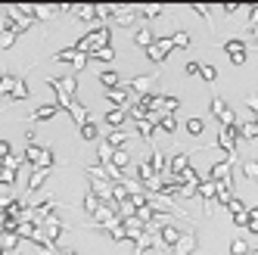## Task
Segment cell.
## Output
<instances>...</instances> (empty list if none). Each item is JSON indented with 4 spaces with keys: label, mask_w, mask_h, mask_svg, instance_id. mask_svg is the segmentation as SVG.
Instances as JSON below:
<instances>
[{
    "label": "cell",
    "mask_w": 258,
    "mask_h": 255,
    "mask_svg": "<svg viewBox=\"0 0 258 255\" xmlns=\"http://www.w3.org/2000/svg\"><path fill=\"white\" fill-rule=\"evenodd\" d=\"M171 50V41H159L150 47V59H165V53Z\"/></svg>",
    "instance_id": "277c9868"
},
{
    "label": "cell",
    "mask_w": 258,
    "mask_h": 255,
    "mask_svg": "<svg viewBox=\"0 0 258 255\" xmlns=\"http://www.w3.org/2000/svg\"><path fill=\"white\" fill-rule=\"evenodd\" d=\"M199 75L206 78V81H215V78H218V72H215L212 66H202V72H199Z\"/></svg>",
    "instance_id": "7c38bea8"
},
{
    "label": "cell",
    "mask_w": 258,
    "mask_h": 255,
    "mask_svg": "<svg viewBox=\"0 0 258 255\" xmlns=\"http://www.w3.org/2000/svg\"><path fill=\"white\" fill-rule=\"evenodd\" d=\"M109 100H112V103H121V100H124V90H112V97H109Z\"/></svg>",
    "instance_id": "ffe728a7"
},
{
    "label": "cell",
    "mask_w": 258,
    "mask_h": 255,
    "mask_svg": "<svg viewBox=\"0 0 258 255\" xmlns=\"http://www.w3.org/2000/svg\"><path fill=\"white\" fill-rule=\"evenodd\" d=\"M202 128H206V124H202V118H190L187 121V131L190 134H202Z\"/></svg>",
    "instance_id": "ba28073f"
},
{
    "label": "cell",
    "mask_w": 258,
    "mask_h": 255,
    "mask_svg": "<svg viewBox=\"0 0 258 255\" xmlns=\"http://www.w3.org/2000/svg\"><path fill=\"white\" fill-rule=\"evenodd\" d=\"M243 171H246V177H258V162H246V165H243Z\"/></svg>",
    "instance_id": "30bf717a"
},
{
    "label": "cell",
    "mask_w": 258,
    "mask_h": 255,
    "mask_svg": "<svg viewBox=\"0 0 258 255\" xmlns=\"http://www.w3.org/2000/svg\"><path fill=\"white\" fill-rule=\"evenodd\" d=\"M246 227H249V233H258V221H249Z\"/></svg>",
    "instance_id": "7402d4cb"
},
{
    "label": "cell",
    "mask_w": 258,
    "mask_h": 255,
    "mask_svg": "<svg viewBox=\"0 0 258 255\" xmlns=\"http://www.w3.org/2000/svg\"><path fill=\"white\" fill-rule=\"evenodd\" d=\"M230 255H249V243L233 240V243H230Z\"/></svg>",
    "instance_id": "5b68a950"
},
{
    "label": "cell",
    "mask_w": 258,
    "mask_h": 255,
    "mask_svg": "<svg viewBox=\"0 0 258 255\" xmlns=\"http://www.w3.org/2000/svg\"><path fill=\"white\" fill-rule=\"evenodd\" d=\"M246 215H249V221H258V206L255 209H246Z\"/></svg>",
    "instance_id": "44dd1931"
},
{
    "label": "cell",
    "mask_w": 258,
    "mask_h": 255,
    "mask_svg": "<svg viewBox=\"0 0 258 255\" xmlns=\"http://www.w3.org/2000/svg\"><path fill=\"white\" fill-rule=\"evenodd\" d=\"M233 224H236V227H246V224H249V215H246V212H243V215H233Z\"/></svg>",
    "instance_id": "5bb4252c"
},
{
    "label": "cell",
    "mask_w": 258,
    "mask_h": 255,
    "mask_svg": "<svg viewBox=\"0 0 258 255\" xmlns=\"http://www.w3.org/2000/svg\"><path fill=\"white\" fill-rule=\"evenodd\" d=\"M174 246H177V249H174L177 255H190V252L196 249V236H180V240H177Z\"/></svg>",
    "instance_id": "3957f363"
},
{
    "label": "cell",
    "mask_w": 258,
    "mask_h": 255,
    "mask_svg": "<svg viewBox=\"0 0 258 255\" xmlns=\"http://www.w3.org/2000/svg\"><path fill=\"white\" fill-rule=\"evenodd\" d=\"M227 209H230L233 215H243V212H246V206L239 203V199H230V203H227Z\"/></svg>",
    "instance_id": "8fae6325"
},
{
    "label": "cell",
    "mask_w": 258,
    "mask_h": 255,
    "mask_svg": "<svg viewBox=\"0 0 258 255\" xmlns=\"http://www.w3.org/2000/svg\"><path fill=\"white\" fill-rule=\"evenodd\" d=\"M249 109H252V118H258V97H249Z\"/></svg>",
    "instance_id": "ac0fdd59"
},
{
    "label": "cell",
    "mask_w": 258,
    "mask_h": 255,
    "mask_svg": "<svg viewBox=\"0 0 258 255\" xmlns=\"http://www.w3.org/2000/svg\"><path fill=\"white\" fill-rule=\"evenodd\" d=\"M199 193L206 196V199H212V196L218 193V184H215V180H209V184H202V187H199Z\"/></svg>",
    "instance_id": "52a82bcc"
},
{
    "label": "cell",
    "mask_w": 258,
    "mask_h": 255,
    "mask_svg": "<svg viewBox=\"0 0 258 255\" xmlns=\"http://www.w3.org/2000/svg\"><path fill=\"white\" fill-rule=\"evenodd\" d=\"M162 236H165V243H177V240H180L174 227H165V230H162Z\"/></svg>",
    "instance_id": "9c48e42d"
},
{
    "label": "cell",
    "mask_w": 258,
    "mask_h": 255,
    "mask_svg": "<svg viewBox=\"0 0 258 255\" xmlns=\"http://www.w3.org/2000/svg\"><path fill=\"white\" fill-rule=\"evenodd\" d=\"M162 131H168V134L174 131V118H171V115H168V118H162Z\"/></svg>",
    "instance_id": "2e32d148"
},
{
    "label": "cell",
    "mask_w": 258,
    "mask_h": 255,
    "mask_svg": "<svg viewBox=\"0 0 258 255\" xmlns=\"http://www.w3.org/2000/svg\"><path fill=\"white\" fill-rule=\"evenodd\" d=\"M137 44H153V34H150V31H146V28H143V31L137 34Z\"/></svg>",
    "instance_id": "4fadbf2b"
},
{
    "label": "cell",
    "mask_w": 258,
    "mask_h": 255,
    "mask_svg": "<svg viewBox=\"0 0 258 255\" xmlns=\"http://www.w3.org/2000/svg\"><path fill=\"white\" fill-rule=\"evenodd\" d=\"M171 44H177V47H187V44H190V38L180 31V34H174V41H171Z\"/></svg>",
    "instance_id": "9a60e30c"
},
{
    "label": "cell",
    "mask_w": 258,
    "mask_h": 255,
    "mask_svg": "<svg viewBox=\"0 0 258 255\" xmlns=\"http://www.w3.org/2000/svg\"><path fill=\"white\" fill-rule=\"evenodd\" d=\"M209 109H212V115H224V100H221V97H212V103H209Z\"/></svg>",
    "instance_id": "8992f818"
},
{
    "label": "cell",
    "mask_w": 258,
    "mask_h": 255,
    "mask_svg": "<svg viewBox=\"0 0 258 255\" xmlns=\"http://www.w3.org/2000/svg\"><path fill=\"white\" fill-rule=\"evenodd\" d=\"M224 50H227V56H230V62H233V66H243V62H246V41L233 38V41H227V44H224Z\"/></svg>",
    "instance_id": "6da1fadb"
},
{
    "label": "cell",
    "mask_w": 258,
    "mask_h": 255,
    "mask_svg": "<svg viewBox=\"0 0 258 255\" xmlns=\"http://www.w3.org/2000/svg\"><path fill=\"white\" fill-rule=\"evenodd\" d=\"M187 72H190V75H199L202 66H199V62H187Z\"/></svg>",
    "instance_id": "d6986e66"
},
{
    "label": "cell",
    "mask_w": 258,
    "mask_h": 255,
    "mask_svg": "<svg viewBox=\"0 0 258 255\" xmlns=\"http://www.w3.org/2000/svg\"><path fill=\"white\" fill-rule=\"evenodd\" d=\"M252 255H258V249H255V252H252Z\"/></svg>",
    "instance_id": "cb8c5ba5"
},
{
    "label": "cell",
    "mask_w": 258,
    "mask_h": 255,
    "mask_svg": "<svg viewBox=\"0 0 258 255\" xmlns=\"http://www.w3.org/2000/svg\"><path fill=\"white\" fill-rule=\"evenodd\" d=\"M236 137H239V128H236V124H233V128H224V131H221V147H224L227 153H233Z\"/></svg>",
    "instance_id": "7a4b0ae2"
},
{
    "label": "cell",
    "mask_w": 258,
    "mask_h": 255,
    "mask_svg": "<svg viewBox=\"0 0 258 255\" xmlns=\"http://www.w3.org/2000/svg\"><path fill=\"white\" fill-rule=\"evenodd\" d=\"M183 168H187V156H177L174 159V171H183Z\"/></svg>",
    "instance_id": "e0dca14e"
},
{
    "label": "cell",
    "mask_w": 258,
    "mask_h": 255,
    "mask_svg": "<svg viewBox=\"0 0 258 255\" xmlns=\"http://www.w3.org/2000/svg\"><path fill=\"white\" fill-rule=\"evenodd\" d=\"M252 41H255V44H258V25H255V28H252Z\"/></svg>",
    "instance_id": "603a6c76"
}]
</instances>
